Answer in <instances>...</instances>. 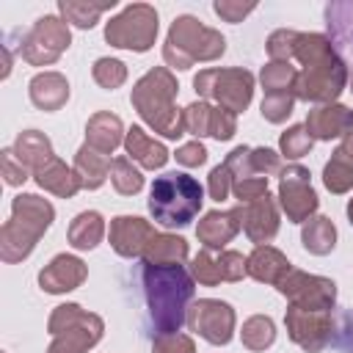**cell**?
<instances>
[{"mask_svg":"<svg viewBox=\"0 0 353 353\" xmlns=\"http://www.w3.org/2000/svg\"><path fill=\"white\" fill-rule=\"evenodd\" d=\"M281 196H284V207L290 210V215H292V218H301L303 212H312V210H314V204H317V199H314L312 188H309L303 179L295 185V171H287V174H284Z\"/></svg>","mask_w":353,"mask_h":353,"instance_id":"5b68a950","label":"cell"},{"mask_svg":"<svg viewBox=\"0 0 353 353\" xmlns=\"http://www.w3.org/2000/svg\"><path fill=\"white\" fill-rule=\"evenodd\" d=\"M41 287L50 292H61V290H72L80 279H83V262L74 256H58L47 270H41Z\"/></svg>","mask_w":353,"mask_h":353,"instance_id":"277c9868","label":"cell"},{"mask_svg":"<svg viewBox=\"0 0 353 353\" xmlns=\"http://www.w3.org/2000/svg\"><path fill=\"white\" fill-rule=\"evenodd\" d=\"M176 157H179L182 163H188V165H199V163H204V160H207V152H204V146L190 143V146H185Z\"/></svg>","mask_w":353,"mask_h":353,"instance_id":"9c48e42d","label":"cell"},{"mask_svg":"<svg viewBox=\"0 0 353 353\" xmlns=\"http://www.w3.org/2000/svg\"><path fill=\"white\" fill-rule=\"evenodd\" d=\"M196 309H199V314H196V328H199L210 342H226L232 323H221V317H232L229 306H226V303H218V301H201Z\"/></svg>","mask_w":353,"mask_h":353,"instance_id":"3957f363","label":"cell"},{"mask_svg":"<svg viewBox=\"0 0 353 353\" xmlns=\"http://www.w3.org/2000/svg\"><path fill=\"white\" fill-rule=\"evenodd\" d=\"M154 33H157V14L146 6H132L108 25V41H113L116 47L146 50Z\"/></svg>","mask_w":353,"mask_h":353,"instance_id":"7a4b0ae2","label":"cell"},{"mask_svg":"<svg viewBox=\"0 0 353 353\" xmlns=\"http://www.w3.org/2000/svg\"><path fill=\"white\" fill-rule=\"evenodd\" d=\"M303 243H306V248L325 254L328 248H334V226L325 218H314V226L303 232Z\"/></svg>","mask_w":353,"mask_h":353,"instance_id":"52a82bcc","label":"cell"},{"mask_svg":"<svg viewBox=\"0 0 353 353\" xmlns=\"http://www.w3.org/2000/svg\"><path fill=\"white\" fill-rule=\"evenodd\" d=\"M201 207V185L188 174H163L152 185L149 210L163 226H185Z\"/></svg>","mask_w":353,"mask_h":353,"instance_id":"6da1fadb","label":"cell"},{"mask_svg":"<svg viewBox=\"0 0 353 353\" xmlns=\"http://www.w3.org/2000/svg\"><path fill=\"white\" fill-rule=\"evenodd\" d=\"M281 146H284V152H287L290 157H301V154L312 146V138H309V132H303V127H292V130L281 138Z\"/></svg>","mask_w":353,"mask_h":353,"instance_id":"ba28073f","label":"cell"},{"mask_svg":"<svg viewBox=\"0 0 353 353\" xmlns=\"http://www.w3.org/2000/svg\"><path fill=\"white\" fill-rule=\"evenodd\" d=\"M127 149H130V154L132 157H138L143 165H149V168H157V165H163L165 163V149L160 146V143H154V141H149L146 135H143V130H138V127H132L130 130V138H127Z\"/></svg>","mask_w":353,"mask_h":353,"instance_id":"8992f818","label":"cell"}]
</instances>
